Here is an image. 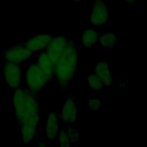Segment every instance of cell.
<instances>
[{"instance_id": "obj_20", "label": "cell", "mask_w": 147, "mask_h": 147, "mask_svg": "<svg viewBox=\"0 0 147 147\" xmlns=\"http://www.w3.org/2000/svg\"><path fill=\"white\" fill-rule=\"evenodd\" d=\"M126 2L129 3H134L136 2V1L137 0H124Z\"/></svg>"}, {"instance_id": "obj_16", "label": "cell", "mask_w": 147, "mask_h": 147, "mask_svg": "<svg viewBox=\"0 0 147 147\" xmlns=\"http://www.w3.org/2000/svg\"><path fill=\"white\" fill-rule=\"evenodd\" d=\"M57 138L59 145L63 147H68L71 146V143L69 142L66 129H60L59 130L57 133Z\"/></svg>"}, {"instance_id": "obj_12", "label": "cell", "mask_w": 147, "mask_h": 147, "mask_svg": "<svg viewBox=\"0 0 147 147\" xmlns=\"http://www.w3.org/2000/svg\"><path fill=\"white\" fill-rule=\"evenodd\" d=\"M37 64L45 74L48 81L54 79L55 66L45 51H43L38 54Z\"/></svg>"}, {"instance_id": "obj_10", "label": "cell", "mask_w": 147, "mask_h": 147, "mask_svg": "<svg viewBox=\"0 0 147 147\" xmlns=\"http://www.w3.org/2000/svg\"><path fill=\"white\" fill-rule=\"evenodd\" d=\"M94 72L101 80L103 86L107 88L110 87L113 78L110 73V65L109 62L105 60L99 61L95 65Z\"/></svg>"}, {"instance_id": "obj_9", "label": "cell", "mask_w": 147, "mask_h": 147, "mask_svg": "<svg viewBox=\"0 0 147 147\" xmlns=\"http://www.w3.org/2000/svg\"><path fill=\"white\" fill-rule=\"evenodd\" d=\"M52 37L49 34H38L27 40L23 44L31 51L45 50Z\"/></svg>"}, {"instance_id": "obj_5", "label": "cell", "mask_w": 147, "mask_h": 147, "mask_svg": "<svg viewBox=\"0 0 147 147\" xmlns=\"http://www.w3.org/2000/svg\"><path fill=\"white\" fill-rule=\"evenodd\" d=\"M4 79L7 86L11 88L20 87L21 80V67L19 64L6 61L2 65Z\"/></svg>"}, {"instance_id": "obj_17", "label": "cell", "mask_w": 147, "mask_h": 147, "mask_svg": "<svg viewBox=\"0 0 147 147\" xmlns=\"http://www.w3.org/2000/svg\"><path fill=\"white\" fill-rule=\"evenodd\" d=\"M66 130L71 144H76L80 139V133L78 130L72 127H68Z\"/></svg>"}, {"instance_id": "obj_7", "label": "cell", "mask_w": 147, "mask_h": 147, "mask_svg": "<svg viewBox=\"0 0 147 147\" xmlns=\"http://www.w3.org/2000/svg\"><path fill=\"white\" fill-rule=\"evenodd\" d=\"M110 16L106 2L103 0H96L92 6L89 21L91 24L100 26L106 24Z\"/></svg>"}, {"instance_id": "obj_3", "label": "cell", "mask_w": 147, "mask_h": 147, "mask_svg": "<svg viewBox=\"0 0 147 147\" xmlns=\"http://www.w3.org/2000/svg\"><path fill=\"white\" fill-rule=\"evenodd\" d=\"M25 80L26 88L36 93L42 90L48 82L46 76L39 68L37 63H30L27 67Z\"/></svg>"}, {"instance_id": "obj_21", "label": "cell", "mask_w": 147, "mask_h": 147, "mask_svg": "<svg viewBox=\"0 0 147 147\" xmlns=\"http://www.w3.org/2000/svg\"><path fill=\"white\" fill-rule=\"evenodd\" d=\"M74 2H80V1H82V0H72Z\"/></svg>"}, {"instance_id": "obj_18", "label": "cell", "mask_w": 147, "mask_h": 147, "mask_svg": "<svg viewBox=\"0 0 147 147\" xmlns=\"http://www.w3.org/2000/svg\"><path fill=\"white\" fill-rule=\"evenodd\" d=\"M102 106V102L99 99H91L88 100V106L90 110L94 111H98L100 110Z\"/></svg>"}, {"instance_id": "obj_1", "label": "cell", "mask_w": 147, "mask_h": 147, "mask_svg": "<svg viewBox=\"0 0 147 147\" xmlns=\"http://www.w3.org/2000/svg\"><path fill=\"white\" fill-rule=\"evenodd\" d=\"M12 104L22 141L31 143L40 119L37 94L27 88H17L12 95Z\"/></svg>"}, {"instance_id": "obj_19", "label": "cell", "mask_w": 147, "mask_h": 147, "mask_svg": "<svg viewBox=\"0 0 147 147\" xmlns=\"http://www.w3.org/2000/svg\"><path fill=\"white\" fill-rule=\"evenodd\" d=\"M37 146H47V144H45V143H44V142H38V143H37Z\"/></svg>"}, {"instance_id": "obj_14", "label": "cell", "mask_w": 147, "mask_h": 147, "mask_svg": "<svg viewBox=\"0 0 147 147\" xmlns=\"http://www.w3.org/2000/svg\"><path fill=\"white\" fill-rule=\"evenodd\" d=\"M98 41L102 47L107 49H111L117 43V36L113 32L99 34Z\"/></svg>"}, {"instance_id": "obj_13", "label": "cell", "mask_w": 147, "mask_h": 147, "mask_svg": "<svg viewBox=\"0 0 147 147\" xmlns=\"http://www.w3.org/2000/svg\"><path fill=\"white\" fill-rule=\"evenodd\" d=\"M99 33L95 30L86 28L82 30L81 34V46L82 48H90L98 40Z\"/></svg>"}, {"instance_id": "obj_11", "label": "cell", "mask_w": 147, "mask_h": 147, "mask_svg": "<svg viewBox=\"0 0 147 147\" xmlns=\"http://www.w3.org/2000/svg\"><path fill=\"white\" fill-rule=\"evenodd\" d=\"M59 115L54 111L48 113L45 123V136L49 140H53L57 137L59 131Z\"/></svg>"}, {"instance_id": "obj_15", "label": "cell", "mask_w": 147, "mask_h": 147, "mask_svg": "<svg viewBox=\"0 0 147 147\" xmlns=\"http://www.w3.org/2000/svg\"><path fill=\"white\" fill-rule=\"evenodd\" d=\"M87 81L90 88L96 91H102L103 83L100 78L95 74H91L87 78Z\"/></svg>"}, {"instance_id": "obj_2", "label": "cell", "mask_w": 147, "mask_h": 147, "mask_svg": "<svg viewBox=\"0 0 147 147\" xmlns=\"http://www.w3.org/2000/svg\"><path fill=\"white\" fill-rule=\"evenodd\" d=\"M78 61L76 44L69 38L64 51L55 67V78L59 87L65 90L75 75Z\"/></svg>"}, {"instance_id": "obj_6", "label": "cell", "mask_w": 147, "mask_h": 147, "mask_svg": "<svg viewBox=\"0 0 147 147\" xmlns=\"http://www.w3.org/2000/svg\"><path fill=\"white\" fill-rule=\"evenodd\" d=\"M32 56L33 52L28 49L23 44L12 46L3 53V57L6 61L16 64L24 62Z\"/></svg>"}, {"instance_id": "obj_8", "label": "cell", "mask_w": 147, "mask_h": 147, "mask_svg": "<svg viewBox=\"0 0 147 147\" xmlns=\"http://www.w3.org/2000/svg\"><path fill=\"white\" fill-rule=\"evenodd\" d=\"M60 118L66 125H72L77 118L76 103L72 94L67 95L63 102V107L60 113Z\"/></svg>"}, {"instance_id": "obj_4", "label": "cell", "mask_w": 147, "mask_h": 147, "mask_svg": "<svg viewBox=\"0 0 147 147\" xmlns=\"http://www.w3.org/2000/svg\"><path fill=\"white\" fill-rule=\"evenodd\" d=\"M69 38L63 35L52 37L45 48V52L55 67L61 56Z\"/></svg>"}]
</instances>
